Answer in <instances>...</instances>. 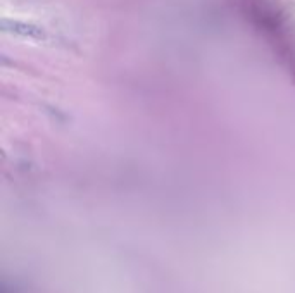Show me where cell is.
<instances>
[{
  "label": "cell",
  "mask_w": 295,
  "mask_h": 293,
  "mask_svg": "<svg viewBox=\"0 0 295 293\" xmlns=\"http://www.w3.org/2000/svg\"><path fill=\"white\" fill-rule=\"evenodd\" d=\"M2 31L6 33H14L17 37L33 38V40H45L47 33L43 28L37 24L23 23V21H12V19H2Z\"/></svg>",
  "instance_id": "1"
}]
</instances>
